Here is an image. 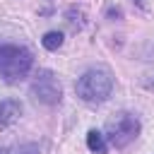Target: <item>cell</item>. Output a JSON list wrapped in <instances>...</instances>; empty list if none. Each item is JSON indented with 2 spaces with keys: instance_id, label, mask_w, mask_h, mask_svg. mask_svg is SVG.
Here are the masks:
<instances>
[{
  "instance_id": "6da1fadb",
  "label": "cell",
  "mask_w": 154,
  "mask_h": 154,
  "mask_svg": "<svg viewBox=\"0 0 154 154\" xmlns=\"http://www.w3.org/2000/svg\"><path fill=\"white\" fill-rule=\"evenodd\" d=\"M77 96L84 103H103L108 101L111 91H113V75L108 67H89L87 72H82V77L75 84Z\"/></svg>"
},
{
  "instance_id": "7a4b0ae2",
  "label": "cell",
  "mask_w": 154,
  "mask_h": 154,
  "mask_svg": "<svg viewBox=\"0 0 154 154\" xmlns=\"http://www.w3.org/2000/svg\"><path fill=\"white\" fill-rule=\"evenodd\" d=\"M34 65V55L29 48L17 43H0V77L10 84L24 79Z\"/></svg>"
},
{
  "instance_id": "3957f363",
  "label": "cell",
  "mask_w": 154,
  "mask_h": 154,
  "mask_svg": "<svg viewBox=\"0 0 154 154\" xmlns=\"http://www.w3.org/2000/svg\"><path fill=\"white\" fill-rule=\"evenodd\" d=\"M137 135H140V120H137L132 113H128V111H120V113H116L113 118L106 120V132H103V137H106V142L113 144L116 149L128 147Z\"/></svg>"
},
{
  "instance_id": "277c9868",
  "label": "cell",
  "mask_w": 154,
  "mask_h": 154,
  "mask_svg": "<svg viewBox=\"0 0 154 154\" xmlns=\"http://www.w3.org/2000/svg\"><path fill=\"white\" fill-rule=\"evenodd\" d=\"M29 94H31V99H34L36 103H41V106H55V103H60V99H63V87H60L55 72H51V70H38L36 77H34V82H31V87H29Z\"/></svg>"
},
{
  "instance_id": "5b68a950",
  "label": "cell",
  "mask_w": 154,
  "mask_h": 154,
  "mask_svg": "<svg viewBox=\"0 0 154 154\" xmlns=\"http://www.w3.org/2000/svg\"><path fill=\"white\" fill-rule=\"evenodd\" d=\"M22 116V103L17 99H5L0 101V128H10L19 120Z\"/></svg>"
},
{
  "instance_id": "8992f818",
  "label": "cell",
  "mask_w": 154,
  "mask_h": 154,
  "mask_svg": "<svg viewBox=\"0 0 154 154\" xmlns=\"http://www.w3.org/2000/svg\"><path fill=\"white\" fill-rule=\"evenodd\" d=\"M87 147L94 152V154H106V137H103V132H99V130H89L87 132Z\"/></svg>"
},
{
  "instance_id": "52a82bcc",
  "label": "cell",
  "mask_w": 154,
  "mask_h": 154,
  "mask_svg": "<svg viewBox=\"0 0 154 154\" xmlns=\"http://www.w3.org/2000/svg\"><path fill=\"white\" fill-rule=\"evenodd\" d=\"M41 43H43L46 51H58L63 46V34L60 31H46L43 38H41Z\"/></svg>"
},
{
  "instance_id": "ba28073f",
  "label": "cell",
  "mask_w": 154,
  "mask_h": 154,
  "mask_svg": "<svg viewBox=\"0 0 154 154\" xmlns=\"http://www.w3.org/2000/svg\"><path fill=\"white\" fill-rule=\"evenodd\" d=\"M65 17H67V24H70V26H72L75 31L84 26V12H82L79 7H75V5H72V7H70V10L65 12Z\"/></svg>"
},
{
  "instance_id": "9c48e42d",
  "label": "cell",
  "mask_w": 154,
  "mask_h": 154,
  "mask_svg": "<svg viewBox=\"0 0 154 154\" xmlns=\"http://www.w3.org/2000/svg\"><path fill=\"white\" fill-rule=\"evenodd\" d=\"M0 154H38L36 144H12V147H0Z\"/></svg>"
},
{
  "instance_id": "30bf717a",
  "label": "cell",
  "mask_w": 154,
  "mask_h": 154,
  "mask_svg": "<svg viewBox=\"0 0 154 154\" xmlns=\"http://www.w3.org/2000/svg\"><path fill=\"white\" fill-rule=\"evenodd\" d=\"M137 55H142V58H154V41L147 43V46H142V48L137 51Z\"/></svg>"
},
{
  "instance_id": "8fae6325",
  "label": "cell",
  "mask_w": 154,
  "mask_h": 154,
  "mask_svg": "<svg viewBox=\"0 0 154 154\" xmlns=\"http://www.w3.org/2000/svg\"><path fill=\"white\" fill-rule=\"evenodd\" d=\"M142 84H144L147 89H154V72H147V75L142 77Z\"/></svg>"
},
{
  "instance_id": "7c38bea8",
  "label": "cell",
  "mask_w": 154,
  "mask_h": 154,
  "mask_svg": "<svg viewBox=\"0 0 154 154\" xmlns=\"http://www.w3.org/2000/svg\"><path fill=\"white\" fill-rule=\"evenodd\" d=\"M108 17H120V10L118 7H108Z\"/></svg>"
}]
</instances>
